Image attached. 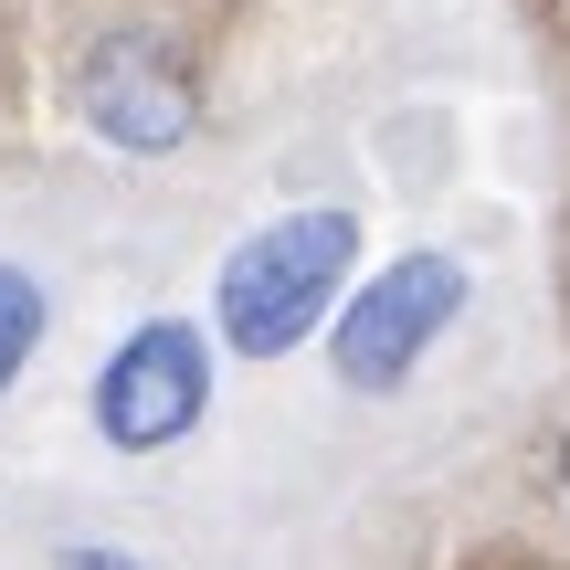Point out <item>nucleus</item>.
I'll return each mask as SVG.
<instances>
[{
    "instance_id": "obj_3",
    "label": "nucleus",
    "mask_w": 570,
    "mask_h": 570,
    "mask_svg": "<svg viewBox=\"0 0 570 570\" xmlns=\"http://www.w3.org/2000/svg\"><path fill=\"white\" fill-rule=\"evenodd\" d=\"M202 412H212V348L190 317L127 327V348L96 370V433L117 454H169Z\"/></svg>"
},
{
    "instance_id": "obj_7",
    "label": "nucleus",
    "mask_w": 570,
    "mask_h": 570,
    "mask_svg": "<svg viewBox=\"0 0 570 570\" xmlns=\"http://www.w3.org/2000/svg\"><path fill=\"white\" fill-rule=\"evenodd\" d=\"M560 475H570V454H560Z\"/></svg>"
},
{
    "instance_id": "obj_1",
    "label": "nucleus",
    "mask_w": 570,
    "mask_h": 570,
    "mask_svg": "<svg viewBox=\"0 0 570 570\" xmlns=\"http://www.w3.org/2000/svg\"><path fill=\"white\" fill-rule=\"evenodd\" d=\"M360 265V223L348 212H285L223 265V338L244 360H275L338 306V275Z\"/></svg>"
},
{
    "instance_id": "obj_5",
    "label": "nucleus",
    "mask_w": 570,
    "mask_h": 570,
    "mask_svg": "<svg viewBox=\"0 0 570 570\" xmlns=\"http://www.w3.org/2000/svg\"><path fill=\"white\" fill-rule=\"evenodd\" d=\"M42 348V285L21 265H0V391L21 381V360Z\"/></svg>"
},
{
    "instance_id": "obj_6",
    "label": "nucleus",
    "mask_w": 570,
    "mask_h": 570,
    "mask_svg": "<svg viewBox=\"0 0 570 570\" xmlns=\"http://www.w3.org/2000/svg\"><path fill=\"white\" fill-rule=\"evenodd\" d=\"M63 570H138V560H117V550H63Z\"/></svg>"
},
{
    "instance_id": "obj_2",
    "label": "nucleus",
    "mask_w": 570,
    "mask_h": 570,
    "mask_svg": "<svg viewBox=\"0 0 570 570\" xmlns=\"http://www.w3.org/2000/svg\"><path fill=\"white\" fill-rule=\"evenodd\" d=\"M454 317H465V265H454V254H402V265H381L338 306V338H327L338 348V381L348 391H402Z\"/></svg>"
},
{
    "instance_id": "obj_4",
    "label": "nucleus",
    "mask_w": 570,
    "mask_h": 570,
    "mask_svg": "<svg viewBox=\"0 0 570 570\" xmlns=\"http://www.w3.org/2000/svg\"><path fill=\"white\" fill-rule=\"evenodd\" d=\"M75 96H85V127H96V138H117V148H138V159L180 148L190 117H202L190 63L169 53V32H148V21H127V32H106L96 53H85Z\"/></svg>"
}]
</instances>
